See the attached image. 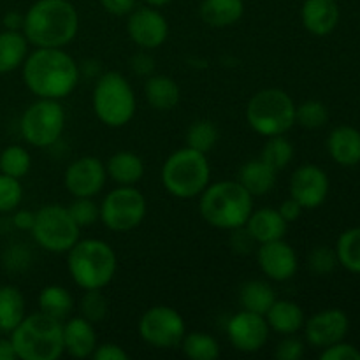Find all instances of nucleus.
I'll list each match as a JSON object with an SVG mask.
<instances>
[{
    "label": "nucleus",
    "mask_w": 360,
    "mask_h": 360,
    "mask_svg": "<svg viewBox=\"0 0 360 360\" xmlns=\"http://www.w3.org/2000/svg\"><path fill=\"white\" fill-rule=\"evenodd\" d=\"M23 83L37 98L62 101L76 90L81 69L63 48H35L23 62Z\"/></svg>",
    "instance_id": "1"
},
{
    "label": "nucleus",
    "mask_w": 360,
    "mask_h": 360,
    "mask_svg": "<svg viewBox=\"0 0 360 360\" xmlns=\"http://www.w3.org/2000/svg\"><path fill=\"white\" fill-rule=\"evenodd\" d=\"M23 16L21 32L35 48H65L79 32V14L69 0H37Z\"/></svg>",
    "instance_id": "2"
},
{
    "label": "nucleus",
    "mask_w": 360,
    "mask_h": 360,
    "mask_svg": "<svg viewBox=\"0 0 360 360\" xmlns=\"http://www.w3.org/2000/svg\"><path fill=\"white\" fill-rule=\"evenodd\" d=\"M199 199L202 220L221 231L243 229L253 211V195L232 179L207 185Z\"/></svg>",
    "instance_id": "3"
},
{
    "label": "nucleus",
    "mask_w": 360,
    "mask_h": 360,
    "mask_svg": "<svg viewBox=\"0 0 360 360\" xmlns=\"http://www.w3.org/2000/svg\"><path fill=\"white\" fill-rule=\"evenodd\" d=\"M67 269L79 288L102 290L115 278L118 259L109 243L91 238L79 239L67 252Z\"/></svg>",
    "instance_id": "4"
},
{
    "label": "nucleus",
    "mask_w": 360,
    "mask_h": 360,
    "mask_svg": "<svg viewBox=\"0 0 360 360\" xmlns=\"http://www.w3.org/2000/svg\"><path fill=\"white\" fill-rule=\"evenodd\" d=\"M11 341L21 360H56L65 354L63 322L41 311L25 316L11 333Z\"/></svg>",
    "instance_id": "5"
},
{
    "label": "nucleus",
    "mask_w": 360,
    "mask_h": 360,
    "mask_svg": "<svg viewBox=\"0 0 360 360\" xmlns=\"http://www.w3.org/2000/svg\"><path fill=\"white\" fill-rule=\"evenodd\" d=\"M162 185L176 199H195L211 181V167L206 153L185 146L169 155L162 165Z\"/></svg>",
    "instance_id": "6"
},
{
    "label": "nucleus",
    "mask_w": 360,
    "mask_h": 360,
    "mask_svg": "<svg viewBox=\"0 0 360 360\" xmlns=\"http://www.w3.org/2000/svg\"><path fill=\"white\" fill-rule=\"evenodd\" d=\"M91 105L98 122L109 129H120L132 122L137 98L129 79L116 70H109L95 83Z\"/></svg>",
    "instance_id": "7"
},
{
    "label": "nucleus",
    "mask_w": 360,
    "mask_h": 360,
    "mask_svg": "<svg viewBox=\"0 0 360 360\" xmlns=\"http://www.w3.org/2000/svg\"><path fill=\"white\" fill-rule=\"evenodd\" d=\"M246 122L259 136H285L295 125V102L281 88H264L250 98Z\"/></svg>",
    "instance_id": "8"
},
{
    "label": "nucleus",
    "mask_w": 360,
    "mask_h": 360,
    "mask_svg": "<svg viewBox=\"0 0 360 360\" xmlns=\"http://www.w3.org/2000/svg\"><path fill=\"white\" fill-rule=\"evenodd\" d=\"M32 238L49 253H67L79 241L81 229L62 204H46L35 211Z\"/></svg>",
    "instance_id": "9"
},
{
    "label": "nucleus",
    "mask_w": 360,
    "mask_h": 360,
    "mask_svg": "<svg viewBox=\"0 0 360 360\" xmlns=\"http://www.w3.org/2000/svg\"><path fill=\"white\" fill-rule=\"evenodd\" d=\"M65 129V111L60 101L37 98L25 109L20 120L23 139L30 146L49 148L60 139Z\"/></svg>",
    "instance_id": "10"
},
{
    "label": "nucleus",
    "mask_w": 360,
    "mask_h": 360,
    "mask_svg": "<svg viewBox=\"0 0 360 360\" xmlns=\"http://www.w3.org/2000/svg\"><path fill=\"white\" fill-rule=\"evenodd\" d=\"M101 221L112 232H129L139 227L146 217V199L136 186L111 190L101 206Z\"/></svg>",
    "instance_id": "11"
},
{
    "label": "nucleus",
    "mask_w": 360,
    "mask_h": 360,
    "mask_svg": "<svg viewBox=\"0 0 360 360\" xmlns=\"http://www.w3.org/2000/svg\"><path fill=\"white\" fill-rule=\"evenodd\" d=\"M186 334L181 313L171 306H153L139 320V336L144 343L160 350H171L181 345Z\"/></svg>",
    "instance_id": "12"
},
{
    "label": "nucleus",
    "mask_w": 360,
    "mask_h": 360,
    "mask_svg": "<svg viewBox=\"0 0 360 360\" xmlns=\"http://www.w3.org/2000/svg\"><path fill=\"white\" fill-rule=\"evenodd\" d=\"M127 34L137 48L150 51L160 48L167 41L169 23L157 7H139L129 14Z\"/></svg>",
    "instance_id": "13"
},
{
    "label": "nucleus",
    "mask_w": 360,
    "mask_h": 360,
    "mask_svg": "<svg viewBox=\"0 0 360 360\" xmlns=\"http://www.w3.org/2000/svg\"><path fill=\"white\" fill-rule=\"evenodd\" d=\"M271 329L267 320L259 313L241 309L231 316L227 323V338L236 350L243 354H255L266 347Z\"/></svg>",
    "instance_id": "14"
},
{
    "label": "nucleus",
    "mask_w": 360,
    "mask_h": 360,
    "mask_svg": "<svg viewBox=\"0 0 360 360\" xmlns=\"http://www.w3.org/2000/svg\"><path fill=\"white\" fill-rule=\"evenodd\" d=\"M108 181L105 164L97 157H81L70 162L63 174V185L72 197H95Z\"/></svg>",
    "instance_id": "15"
},
{
    "label": "nucleus",
    "mask_w": 360,
    "mask_h": 360,
    "mask_svg": "<svg viewBox=\"0 0 360 360\" xmlns=\"http://www.w3.org/2000/svg\"><path fill=\"white\" fill-rule=\"evenodd\" d=\"M288 188L290 197L301 204L302 210H316L329 195V176L319 165L304 164L294 171Z\"/></svg>",
    "instance_id": "16"
},
{
    "label": "nucleus",
    "mask_w": 360,
    "mask_h": 360,
    "mask_svg": "<svg viewBox=\"0 0 360 360\" xmlns=\"http://www.w3.org/2000/svg\"><path fill=\"white\" fill-rule=\"evenodd\" d=\"M257 262H259L260 271L269 280L278 281V283L294 278L299 267L297 253H295V250L285 239L259 245V250H257Z\"/></svg>",
    "instance_id": "17"
},
{
    "label": "nucleus",
    "mask_w": 360,
    "mask_h": 360,
    "mask_svg": "<svg viewBox=\"0 0 360 360\" xmlns=\"http://www.w3.org/2000/svg\"><path fill=\"white\" fill-rule=\"evenodd\" d=\"M348 327H350V322H348L347 313L336 308L323 309L304 322L306 340L311 347H330V345L345 340Z\"/></svg>",
    "instance_id": "18"
},
{
    "label": "nucleus",
    "mask_w": 360,
    "mask_h": 360,
    "mask_svg": "<svg viewBox=\"0 0 360 360\" xmlns=\"http://www.w3.org/2000/svg\"><path fill=\"white\" fill-rule=\"evenodd\" d=\"M301 21L309 34L316 37L329 35L340 23V6L336 0H304Z\"/></svg>",
    "instance_id": "19"
},
{
    "label": "nucleus",
    "mask_w": 360,
    "mask_h": 360,
    "mask_svg": "<svg viewBox=\"0 0 360 360\" xmlns=\"http://www.w3.org/2000/svg\"><path fill=\"white\" fill-rule=\"evenodd\" d=\"M63 348L74 359H88L97 348L95 323L83 316H74L63 322Z\"/></svg>",
    "instance_id": "20"
},
{
    "label": "nucleus",
    "mask_w": 360,
    "mask_h": 360,
    "mask_svg": "<svg viewBox=\"0 0 360 360\" xmlns=\"http://www.w3.org/2000/svg\"><path fill=\"white\" fill-rule=\"evenodd\" d=\"M245 229L253 241L262 245V243L285 239L288 224L283 220V217H281L278 210L262 207L259 211H252Z\"/></svg>",
    "instance_id": "21"
},
{
    "label": "nucleus",
    "mask_w": 360,
    "mask_h": 360,
    "mask_svg": "<svg viewBox=\"0 0 360 360\" xmlns=\"http://www.w3.org/2000/svg\"><path fill=\"white\" fill-rule=\"evenodd\" d=\"M327 151L330 158L343 167L360 164V132L355 127H336L327 137Z\"/></svg>",
    "instance_id": "22"
},
{
    "label": "nucleus",
    "mask_w": 360,
    "mask_h": 360,
    "mask_svg": "<svg viewBox=\"0 0 360 360\" xmlns=\"http://www.w3.org/2000/svg\"><path fill=\"white\" fill-rule=\"evenodd\" d=\"M276 174L278 171H274L267 162L259 157L243 164V167L239 169L238 181L246 192H250V195L262 197L274 188Z\"/></svg>",
    "instance_id": "23"
},
{
    "label": "nucleus",
    "mask_w": 360,
    "mask_h": 360,
    "mask_svg": "<svg viewBox=\"0 0 360 360\" xmlns=\"http://www.w3.org/2000/svg\"><path fill=\"white\" fill-rule=\"evenodd\" d=\"M264 316H266L269 329L280 336H292V334L299 333L306 322L301 306L295 304L294 301H287V299H281V301L276 299Z\"/></svg>",
    "instance_id": "24"
},
{
    "label": "nucleus",
    "mask_w": 360,
    "mask_h": 360,
    "mask_svg": "<svg viewBox=\"0 0 360 360\" xmlns=\"http://www.w3.org/2000/svg\"><path fill=\"white\" fill-rule=\"evenodd\" d=\"M108 178L123 186H136L144 176V162L132 151H116L105 162Z\"/></svg>",
    "instance_id": "25"
},
{
    "label": "nucleus",
    "mask_w": 360,
    "mask_h": 360,
    "mask_svg": "<svg viewBox=\"0 0 360 360\" xmlns=\"http://www.w3.org/2000/svg\"><path fill=\"white\" fill-rule=\"evenodd\" d=\"M144 97L157 111H172L181 101V88L169 76H148L144 83Z\"/></svg>",
    "instance_id": "26"
},
{
    "label": "nucleus",
    "mask_w": 360,
    "mask_h": 360,
    "mask_svg": "<svg viewBox=\"0 0 360 360\" xmlns=\"http://www.w3.org/2000/svg\"><path fill=\"white\" fill-rule=\"evenodd\" d=\"M200 20L213 28H227L238 23L245 14L243 0H202Z\"/></svg>",
    "instance_id": "27"
},
{
    "label": "nucleus",
    "mask_w": 360,
    "mask_h": 360,
    "mask_svg": "<svg viewBox=\"0 0 360 360\" xmlns=\"http://www.w3.org/2000/svg\"><path fill=\"white\" fill-rule=\"evenodd\" d=\"M27 316V302L18 287H0V333L11 334Z\"/></svg>",
    "instance_id": "28"
},
{
    "label": "nucleus",
    "mask_w": 360,
    "mask_h": 360,
    "mask_svg": "<svg viewBox=\"0 0 360 360\" xmlns=\"http://www.w3.org/2000/svg\"><path fill=\"white\" fill-rule=\"evenodd\" d=\"M28 56V41L21 30L0 32V74L14 72Z\"/></svg>",
    "instance_id": "29"
},
{
    "label": "nucleus",
    "mask_w": 360,
    "mask_h": 360,
    "mask_svg": "<svg viewBox=\"0 0 360 360\" xmlns=\"http://www.w3.org/2000/svg\"><path fill=\"white\" fill-rule=\"evenodd\" d=\"M39 311L51 319L65 322L74 309V299L62 285H48L39 294Z\"/></svg>",
    "instance_id": "30"
},
{
    "label": "nucleus",
    "mask_w": 360,
    "mask_h": 360,
    "mask_svg": "<svg viewBox=\"0 0 360 360\" xmlns=\"http://www.w3.org/2000/svg\"><path fill=\"white\" fill-rule=\"evenodd\" d=\"M274 301H276V294H274L273 287L262 280L246 281L239 290V302L246 311L266 315Z\"/></svg>",
    "instance_id": "31"
},
{
    "label": "nucleus",
    "mask_w": 360,
    "mask_h": 360,
    "mask_svg": "<svg viewBox=\"0 0 360 360\" xmlns=\"http://www.w3.org/2000/svg\"><path fill=\"white\" fill-rule=\"evenodd\" d=\"M179 347L192 360H217L221 354L218 341L206 333H186Z\"/></svg>",
    "instance_id": "32"
},
{
    "label": "nucleus",
    "mask_w": 360,
    "mask_h": 360,
    "mask_svg": "<svg viewBox=\"0 0 360 360\" xmlns=\"http://www.w3.org/2000/svg\"><path fill=\"white\" fill-rule=\"evenodd\" d=\"M336 255L345 269L360 274V227L348 229L340 236L336 245Z\"/></svg>",
    "instance_id": "33"
},
{
    "label": "nucleus",
    "mask_w": 360,
    "mask_h": 360,
    "mask_svg": "<svg viewBox=\"0 0 360 360\" xmlns=\"http://www.w3.org/2000/svg\"><path fill=\"white\" fill-rule=\"evenodd\" d=\"M32 167V157L20 144H11L0 153V172L13 178H25Z\"/></svg>",
    "instance_id": "34"
},
{
    "label": "nucleus",
    "mask_w": 360,
    "mask_h": 360,
    "mask_svg": "<svg viewBox=\"0 0 360 360\" xmlns=\"http://www.w3.org/2000/svg\"><path fill=\"white\" fill-rule=\"evenodd\" d=\"M218 143V129L211 120H197L186 130V146L200 153H210Z\"/></svg>",
    "instance_id": "35"
},
{
    "label": "nucleus",
    "mask_w": 360,
    "mask_h": 360,
    "mask_svg": "<svg viewBox=\"0 0 360 360\" xmlns=\"http://www.w3.org/2000/svg\"><path fill=\"white\" fill-rule=\"evenodd\" d=\"M260 158L271 165L274 171H283L294 158V146L285 136L267 137V143L264 146Z\"/></svg>",
    "instance_id": "36"
},
{
    "label": "nucleus",
    "mask_w": 360,
    "mask_h": 360,
    "mask_svg": "<svg viewBox=\"0 0 360 360\" xmlns=\"http://www.w3.org/2000/svg\"><path fill=\"white\" fill-rule=\"evenodd\" d=\"M329 120V109L320 101H306L295 105V123L309 130L323 127Z\"/></svg>",
    "instance_id": "37"
},
{
    "label": "nucleus",
    "mask_w": 360,
    "mask_h": 360,
    "mask_svg": "<svg viewBox=\"0 0 360 360\" xmlns=\"http://www.w3.org/2000/svg\"><path fill=\"white\" fill-rule=\"evenodd\" d=\"M79 311L83 319L91 323H101L109 313V301L102 290H84L79 302Z\"/></svg>",
    "instance_id": "38"
},
{
    "label": "nucleus",
    "mask_w": 360,
    "mask_h": 360,
    "mask_svg": "<svg viewBox=\"0 0 360 360\" xmlns=\"http://www.w3.org/2000/svg\"><path fill=\"white\" fill-rule=\"evenodd\" d=\"M67 210L79 229L91 227L95 221L101 220V207L95 204L94 197H74Z\"/></svg>",
    "instance_id": "39"
},
{
    "label": "nucleus",
    "mask_w": 360,
    "mask_h": 360,
    "mask_svg": "<svg viewBox=\"0 0 360 360\" xmlns=\"http://www.w3.org/2000/svg\"><path fill=\"white\" fill-rule=\"evenodd\" d=\"M23 200V186L18 178L0 172V213H13Z\"/></svg>",
    "instance_id": "40"
},
{
    "label": "nucleus",
    "mask_w": 360,
    "mask_h": 360,
    "mask_svg": "<svg viewBox=\"0 0 360 360\" xmlns=\"http://www.w3.org/2000/svg\"><path fill=\"white\" fill-rule=\"evenodd\" d=\"M309 269L319 276H326L330 274L336 266L340 264L336 255V250L329 248V246H316L311 253H309Z\"/></svg>",
    "instance_id": "41"
},
{
    "label": "nucleus",
    "mask_w": 360,
    "mask_h": 360,
    "mask_svg": "<svg viewBox=\"0 0 360 360\" xmlns=\"http://www.w3.org/2000/svg\"><path fill=\"white\" fill-rule=\"evenodd\" d=\"M32 262L30 250L23 245H13L6 250L4 253V266H6L7 271H13V273H18V271H25Z\"/></svg>",
    "instance_id": "42"
},
{
    "label": "nucleus",
    "mask_w": 360,
    "mask_h": 360,
    "mask_svg": "<svg viewBox=\"0 0 360 360\" xmlns=\"http://www.w3.org/2000/svg\"><path fill=\"white\" fill-rule=\"evenodd\" d=\"M302 355H304V343L297 340L295 334L283 336V341L274 350V357L280 360H299L302 359Z\"/></svg>",
    "instance_id": "43"
},
{
    "label": "nucleus",
    "mask_w": 360,
    "mask_h": 360,
    "mask_svg": "<svg viewBox=\"0 0 360 360\" xmlns=\"http://www.w3.org/2000/svg\"><path fill=\"white\" fill-rule=\"evenodd\" d=\"M320 359L322 360H360V350L357 347H354V345L338 341V343L323 348V352L320 354Z\"/></svg>",
    "instance_id": "44"
},
{
    "label": "nucleus",
    "mask_w": 360,
    "mask_h": 360,
    "mask_svg": "<svg viewBox=\"0 0 360 360\" xmlns=\"http://www.w3.org/2000/svg\"><path fill=\"white\" fill-rule=\"evenodd\" d=\"M95 360H129L130 355L116 343L97 345L95 352L91 354Z\"/></svg>",
    "instance_id": "45"
},
{
    "label": "nucleus",
    "mask_w": 360,
    "mask_h": 360,
    "mask_svg": "<svg viewBox=\"0 0 360 360\" xmlns=\"http://www.w3.org/2000/svg\"><path fill=\"white\" fill-rule=\"evenodd\" d=\"M136 2L137 0H101V6L112 16H129L136 9Z\"/></svg>",
    "instance_id": "46"
},
{
    "label": "nucleus",
    "mask_w": 360,
    "mask_h": 360,
    "mask_svg": "<svg viewBox=\"0 0 360 360\" xmlns=\"http://www.w3.org/2000/svg\"><path fill=\"white\" fill-rule=\"evenodd\" d=\"M130 67H132L134 74L148 77V76H151V72H153L155 60H153V56L148 55V53H137V55L132 56Z\"/></svg>",
    "instance_id": "47"
},
{
    "label": "nucleus",
    "mask_w": 360,
    "mask_h": 360,
    "mask_svg": "<svg viewBox=\"0 0 360 360\" xmlns=\"http://www.w3.org/2000/svg\"><path fill=\"white\" fill-rule=\"evenodd\" d=\"M278 211H280V214L283 217V220L287 221V224H294V221L299 220V217H301L304 210H302V206L297 202V200L288 197L287 200L281 202V206L278 207Z\"/></svg>",
    "instance_id": "48"
},
{
    "label": "nucleus",
    "mask_w": 360,
    "mask_h": 360,
    "mask_svg": "<svg viewBox=\"0 0 360 360\" xmlns=\"http://www.w3.org/2000/svg\"><path fill=\"white\" fill-rule=\"evenodd\" d=\"M35 221V213L28 210H14L13 214V225L18 231H32Z\"/></svg>",
    "instance_id": "49"
},
{
    "label": "nucleus",
    "mask_w": 360,
    "mask_h": 360,
    "mask_svg": "<svg viewBox=\"0 0 360 360\" xmlns=\"http://www.w3.org/2000/svg\"><path fill=\"white\" fill-rule=\"evenodd\" d=\"M23 20L25 16L21 13H16V11H9L4 16V27L6 30H21L23 28Z\"/></svg>",
    "instance_id": "50"
},
{
    "label": "nucleus",
    "mask_w": 360,
    "mask_h": 360,
    "mask_svg": "<svg viewBox=\"0 0 360 360\" xmlns=\"http://www.w3.org/2000/svg\"><path fill=\"white\" fill-rule=\"evenodd\" d=\"M16 357V352H14L13 341L6 340V338H0V360H14Z\"/></svg>",
    "instance_id": "51"
},
{
    "label": "nucleus",
    "mask_w": 360,
    "mask_h": 360,
    "mask_svg": "<svg viewBox=\"0 0 360 360\" xmlns=\"http://www.w3.org/2000/svg\"><path fill=\"white\" fill-rule=\"evenodd\" d=\"M144 2L148 4V6H151V7H164V6H167V4H171L172 0H144Z\"/></svg>",
    "instance_id": "52"
}]
</instances>
